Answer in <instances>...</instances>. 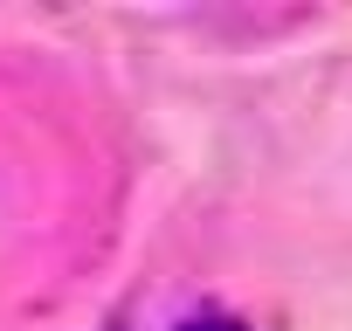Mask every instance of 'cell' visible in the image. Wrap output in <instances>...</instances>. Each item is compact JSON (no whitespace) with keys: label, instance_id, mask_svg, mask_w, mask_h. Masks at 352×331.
Instances as JSON below:
<instances>
[{"label":"cell","instance_id":"6da1fadb","mask_svg":"<svg viewBox=\"0 0 352 331\" xmlns=\"http://www.w3.org/2000/svg\"><path fill=\"white\" fill-rule=\"evenodd\" d=\"M180 331H242V324H235V317H214V310H208V317H187Z\"/></svg>","mask_w":352,"mask_h":331}]
</instances>
